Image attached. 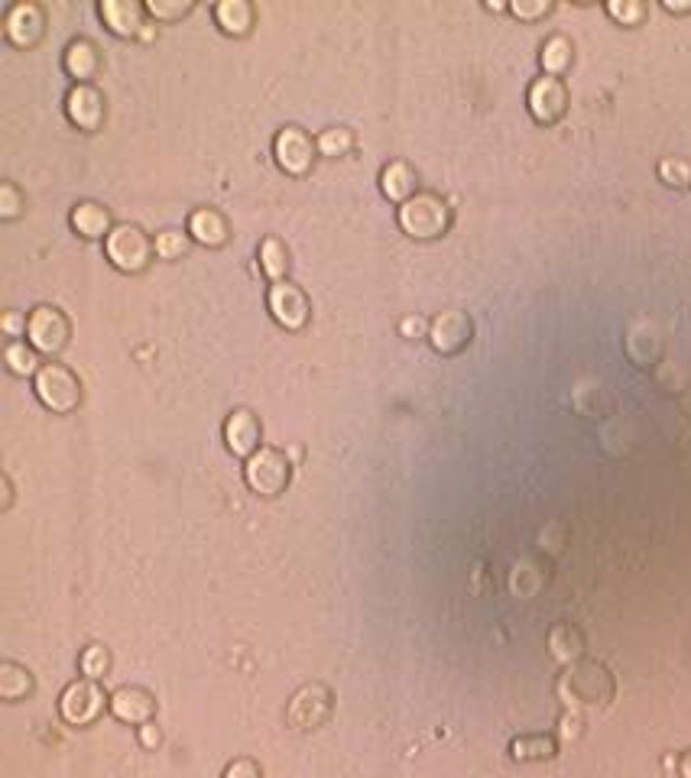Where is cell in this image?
I'll return each instance as SVG.
<instances>
[{
    "label": "cell",
    "instance_id": "cell-16",
    "mask_svg": "<svg viewBox=\"0 0 691 778\" xmlns=\"http://www.w3.org/2000/svg\"><path fill=\"white\" fill-rule=\"evenodd\" d=\"M568 101H571L568 85L565 78H555V75H540L526 88V108L536 124H558L568 111Z\"/></svg>",
    "mask_w": 691,
    "mask_h": 778
},
{
    "label": "cell",
    "instance_id": "cell-6",
    "mask_svg": "<svg viewBox=\"0 0 691 778\" xmlns=\"http://www.w3.org/2000/svg\"><path fill=\"white\" fill-rule=\"evenodd\" d=\"M111 707V694L95 678H75L59 694V717L69 727H92Z\"/></svg>",
    "mask_w": 691,
    "mask_h": 778
},
{
    "label": "cell",
    "instance_id": "cell-5",
    "mask_svg": "<svg viewBox=\"0 0 691 778\" xmlns=\"http://www.w3.org/2000/svg\"><path fill=\"white\" fill-rule=\"evenodd\" d=\"M33 392L39 399L43 409H49L52 415H69L82 405V380L72 367L59 364V361H49L39 367V374L33 377Z\"/></svg>",
    "mask_w": 691,
    "mask_h": 778
},
{
    "label": "cell",
    "instance_id": "cell-31",
    "mask_svg": "<svg viewBox=\"0 0 691 778\" xmlns=\"http://www.w3.org/2000/svg\"><path fill=\"white\" fill-rule=\"evenodd\" d=\"M111 665H114L111 648L101 646V643H88V646L82 648V655H78V671H82V678L101 681V678H108Z\"/></svg>",
    "mask_w": 691,
    "mask_h": 778
},
{
    "label": "cell",
    "instance_id": "cell-19",
    "mask_svg": "<svg viewBox=\"0 0 691 778\" xmlns=\"http://www.w3.org/2000/svg\"><path fill=\"white\" fill-rule=\"evenodd\" d=\"M108 714L128 727H143V724L156 720V697L140 684H121L118 691H111Z\"/></svg>",
    "mask_w": 691,
    "mask_h": 778
},
{
    "label": "cell",
    "instance_id": "cell-30",
    "mask_svg": "<svg viewBox=\"0 0 691 778\" xmlns=\"http://www.w3.org/2000/svg\"><path fill=\"white\" fill-rule=\"evenodd\" d=\"M315 143H318V156L341 159V156L354 153V146H357V133H354L351 127H344V124H338V127L322 130V133L315 136Z\"/></svg>",
    "mask_w": 691,
    "mask_h": 778
},
{
    "label": "cell",
    "instance_id": "cell-24",
    "mask_svg": "<svg viewBox=\"0 0 691 778\" xmlns=\"http://www.w3.org/2000/svg\"><path fill=\"white\" fill-rule=\"evenodd\" d=\"M546 646H549V655H553L555 661L565 668V665L584 658L587 640H584V633L574 623H555L553 630H549V636H546Z\"/></svg>",
    "mask_w": 691,
    "mask_h": 778
},
{
    "label": "cell",
    "instance_id": "cell-13",
    "mask_svg": "<svg viewBox=\"0 0 691 778\" xmlns=\"http://www.w3.org/2000/svg\"><path fill=\"white\" fill-rule=\"evenodd\" d=\"M46 36V10L36 0H13L3 13V39L16 49H33Z\"/></svg>",
    "mask_w": 691,
    "mask_h": 778
},
{
    "label": "cell",
    "instance_id": "cell-12",
    "mask_svg": "<svg viewBox=\"0 0 691 778\" xmlns=\"http://www.w3.org/2000/svg\"><path fill=\"white\" fill-rule=\"evenodd\" d=\"M435 354L441 357H451V354H461L471 341H474V318L461 308H445L438 315H432L428 321V338Z\"/></svg>",
    "mask_w": 691,
    "mask_h": 778
},
{
    "label": "cell",
    "instance_id": "cell-7",
    "mask_svg": "<svg viewBox=\"0 0 691 778\" xmlns=\"http://www.w3.org/2000/svg\"><path fill=\"white\" fill-rule=\"evenodd\" d=\"M292 481V461L282 448L274 445H264L257 454H251L244 461V484L251 494L264 497V500H274L279 494H286Z\"/></svg>",
    "mask_w": 691,
    "mask_h": 778
},
{
    "label": "cell",
    "instance_id": "cell-18",
    "mask_svg": "<svg viewBox=\"0 0 691 778\" xmlns=\"http://www.w3.org/2000/svg\"><path fill=\"white\" fill-rule=\"evenodd\" d=\"M185 231L189 238L198 244V247H208V251H221L228 241H231V221L225 211L211 208V205H202V208H192L189 218H185Z\"/></svg>",
    "mask_w": 691,
    "mask_h": 778
},
{
    "label": "cell",
    "instance_id": "cell-21",
    "mask_svg": "<svg viewBox=\"0 0 691 778\" xmlns=\"http://www.w3.org/2000/svg\"><path fill=\"white\" fill-rule=\"evenodd\" d=\"M377 182H380V195H384L387 202H393L397 208H400L403 202H410L415 192H422V189H419V172L413 169V162H407V159H390V162H384Z\"/></svg>",
    "mask_w": 691,
    "mask_h": 778
},
{
    "label": "cell",
    "instance_id": "cell-3",
    "mask_svg": "<svg viewBox=\"0 0 691 778\" xmlns=\"http://www.w3.org/2000/svg\"><path fill=\"white\" fill-rule=\"evenodd\" d=\"M105 257L108 263L118 269V272H128V276H140L149 269V263L156 259V247H153V238L134 224V221H118L114 231L105 238Z\"/></svg>",
    "mask_w": 691,
    "mask_h": 778
},
{
    "label": "cell",
    "instance_id": "cell-37",
    "mask_svg": "<svg viewBox=\"0 0 691 778\" xmlns=\"http://www.w3.org/2000/svg\"><path fill=\"white\" fill-rule=\"evenodd\" d=\"M507 10L520 20H543L553 13V0H510Z\"/></svg>",
    "mask_w": 691,
    "mask_h": 778
},
{
    "label": "cell",
    "instance_id": "cell-27",
    "mask_svg": "<svg viewBox=\"0 0 691 778\" xmlns=\"http://www.w3.org/2000/svg\"><path fill=\"white\" fill-rule=\"evenodd\" d=\"M257 263H260V272H264L270 282H282V279H289L292 257H289V247H286V241H279L277 234H267V238L257 244Z\"/></svg>",
    "mask_w": 691,
    "mask_h": 778
},
{
    "label": "cell",
    "instance_id": "cell-29",
    "mask_svg": "<svg viewBox=\"0 0 691 778\" xmlns=\"http://www.w3.org/2000/svg\"><path fill=\"white\" fill-rule=\"evenodd\" d=\"M3 364H7V370L13 374V377H36L39 374V367H43V361H39V351L29 344V341H7L3 344Z\"/></svg>",
    "mask_w": 691,
    "mask_h": 778
},
{
    "label": "cell",
    "instance_id": "cell-35",
    "mask_svg": "<svg viewBox=\"0 0 691 778\" xmlns=\"http://www.w3.org/2000/svg\"><path fill=\"white\" fill-rule=\"evenodd\" d=\"M659 179L672 189H686L691 185V162L686 156H663L659 166H656Z\"/></svg>",
    "mask_w": 691,
    "mask_h": 778
},
{
    "label": "cell",
    "instance_id": "cell-43",
    "mask_svg": "<svg viewBox=\"0 0 691 778\" xmlns=\"http://www.w3.org/2000/svg\"><path fill=\"white\" fill-rule=\"evenodd\" d=\"M13 507V481L10 474H0V513H7Z\"/></svg>",
    "mask_w": 691,
    "mask_h": 778
},
{
    "label": "cell",
    "instance_id": "cell-28",
    "mask_svg": "<svg viewBox=\"0 0 691 778\" xmlns=\"http://www.w3.org/2000/svg\"><path fill=\"white\" fill-rule=\"evenodd\" d=\"M574 62V46L565 33H553L546 36V42L540 46V65H543V75H555L561 78Z\"/></svg>",
    "mask_w": 691,
    "mask_h": 778
},
{
    "label": "cell",
    "instance_id": "cell-40",
    "mask_svg": "<svg viewBox=\"0 0 691 778\" xmlns=\"http://www.w3.org/2000/svg\"><path fill=\"white\" fill-rule=\"evenodd\" d=\"M581 730H584V720H581V714H578V710H571V707H565V710H561V717H558V737H561V740H578V737H581Z\"/></svg>",
    "mask_w": 691,
    "mask_h": 778
},
{
    "label": "cell",
    "instance_id": "cell-11",
    "mask_svg": "<svg viewBox=\"0 0 691 778\" xmlns=\"http://www.w3.org/2000/svg\"><path fill=\"white\" fill-rule=\"evenodd\" d=\"M267 312L282 331H302L312 318V302L302 285H295L292 279H282V282H270L267 289Z\"/></svg>",
    "mask_w": 691,
    "mask_h": 778
},
{
    "label": "cell",
    "instance_id": "cell-39",
    "mask_svg": "<svg viewBox=\"0 0 691 778\" xmlns=\"http://www.w3.org/2000/svg\"><path fill=\"white\" fill-rule=\"evenodd\" d=\"M0 331L7 335V341H20L26 335V312H16V308H7L0 315Z\"/></svg>",
    "mask_w": 691,
    "mask_h": 778
},
{
    "label": "cell",
    "instance_id": "cell-44",
    "mask_svg": "<svg viewBox=\"0 0 691 778\" xmlns=\"http://www.w3.org/2000/svg\"><path fill=\"white\" fill-rule=\"evenodd\" d=\"M666 13H691V0H663Z\"/></svg>",
    "mask_w": 691,
    "mask_h": 778
},
{
    "label": "cell",
    "instance_id": "cell-26",
    "mask_svg": "<svg viewBox=\"0 0 691 778\" xmlns=\"http://www.w3.org/2000/svg\"><path fill=\"white\" fill-rule=\"evenodd\" d=\"M33 691H36V678L26 665L0 661V701L16 704V701H26Z\"/></svg>",
    "mask_w": 691,
    "mask_h": 778
},
{
    "label": "cell",
    "instance_id": "cell-34",
    "mask_svg": "<svg viewBox=\"0 0 691 778\" xmlns=\"http://www.w3.org/2000/svg\"><path fill=\"white\" fill-rule=\"evenodd\" d=\"M607 16H614L620 26H640L650 13L646 0H607L604 3Z\"/></svg>",
    "mask_w": 691,
    "mask_h": 778
},
{
    "label": "cell",
    "instance_id": "cell-42",
    "mask_svg": "<svg viewBox=\"0 0 691 778\" xmlns=\"http://www.w3.org/2000/svg\"><path fill=\"white\" fill-rule=\"evenodd\" d=\"M137 743L143 746V750H149V753H156V750L162 746V730L156 727V720H149V724L137 727Z\"/></svg>",
    "mask_w": 691,
    "mask_h": 778
},
{
    "label": "cell",
    "instance_id": "cell-36",
    "mask_svg": "<svg viewBox=\"0 0 691 778\" xmlns=\"http://www.w3.org/2000/svg\"><path fill=\"white\" fill-rule=\"evenodd\" d=\"M26 211V195L16 182H0V221H16Z\"/></svg>",
    "mask_w": 691,
    "mask_h": 778
},
{
    "label": "cell",
    "instance_id": "cell-4",
    "mask_svg": "<svg viewBox=\"0 0 691 778\" xmlns=\"http://www.w3.org/2000/svg\"><path fill=\"white\" fill-rule=\"evenodd\" d=\"M335 714V694L322 681H305L299 684L289 701H286V727L292 733H312L325 727Z\"/></svg>",
    "mask_w": 691,
    "mask_h": 778
},
{
    "label": "cell",
    "instance_id": "cell-32",
    "mask_svg": "<svg viewBox=\"0 0 691 778\" xmlns=\"http://www.w3.org/2000/svg\"><path fill=\"white\" fill-rule=\"evenodd\" d=\"M192 238L189 231H179V228H166L153 238V247H156V257L159 259H182L192 251Z\"/></svg>",
    "mask_w": 691,
    "mask_h": 778
},
{
    "label": "cell",
    "instance_id": "cell-10",
    "mask_svg": "<svg viewBox=\"0 0 691 778\" xmlns=\"http://www.w3.org/2000/svg\"><path fill=\"white\" fill-rule=\"evenodd\" d=\"M98 16L118 39H153L156 23L140 0H98Z\"/></svg>",
    "mask_w": 691,
    "mask_h": 778
},
{
    "label": "cell",
    "instance_id": "cell-17",
    "mask_svg": "<svg viewBox=\"0 0 691 778\" xmlns=\"http://www.w3.org/2000/svg\"><path fill=\"white\" fill-rule=\"evenodd\" d=\"M101 49L95 39L88 36H72L62 49V72L72 78V85H95V78L101 75Z\"/></svg>",
    "mask_w": 691,
    "mask_h": 778
},
{
    "label": "cell",
    "instance_id": "cell-20",
    "mask_svg": "<svg viewBox=\"0 0 691 778\" xmlns=\"http://www.w3.org/2000/svg\"><path fill=\"white\" fill-rule=\"evenodd\" d=\"M114 218L111 208L98 198H78L69 211V228L82 238V241H105L114 231Z\"/></svg>",
    "mask_w": 691,
    "mask_h": 778
},
{
    "label": "cell",
    "instance_id": "cell-9",
    "mask_svg": "<svg viewBox=\"0 0 691 778\" xmlns=\"http://www.w3.org/2000/svg\"><path fill=\"white\" fill-rule=\"evenodd\" d=\"M274 159L286 175L302 179L312 172V166L318 159V143L308 130H302L299 124H286L274 136Z\"/></svg>",
    "mask_w": 691,
    "mask_h": 778
},
{
    "label": "cell",
    "instance_id": "cell-1",
    "mask_svg": "<svg viewBox=\"0 0 691 778\" xmlns=\"http://www.w3.org/2000/svg\"><path fill=\"white\" fill-rule=\"evenodd\" d=\"M555 694L571 710H578V707H607L617 694V678L604 661L584 655V658L561 668V674L555 681Z\"/></svg>",
    "mask_w": 691,
    "mask_h": 778
},
{
    "label": "cell",
    "instance_id": "cell-8",
    "mask_svg": "<svg viewBox=\"0 0 691 778\" xmlns=\"http://www.w3.org/2000/svg\"><path fill=\"white\" fill-rule=\"evenodd\" d=\"M69 338H72V321L69 315L59 308V305H33L26 312V341L46 354V357H56L69 348Z\"/></svg>",
    "mask_w": 691,
    "mask_h": 778
},
{
    "label": "cell",
    "instance_id": "cell-38",
    "mask_svg": "<svg viewBox=\"0 0 691 778\" xmlns=\"http://www.w3.org/2000/svg\"><path fill=\"white\" fill-rule=\"evenodd\" d=\"M221 778H264V766L251 756H238L225 766Z\"/></svg>",
    "mask_w": 691,
    "mask_h": 778
},
{
    "label": "cell",
    "instance_id": "cell-25",
    "mask_svg": "<svg viewBox=\"0 0 691 778\" xmlns=\"http://www.w3.org/2000/svg\"><path fill=\"white\" fill-rule=\"evenodd\" d=\"M558 756V740L553 733H520L510 740L513 763H549Z\"/></svg>",
    "mask_w": 691,
    "mask_h": 778
},
{
    "label": "cell",
    "instance_id": "cell-45",
    "mask_svg": "<svg viewBox=\"0 0 691 778\" xmlns=\"http://www.w3.org/2000/svg\"><path fill=\"white\" fill-rule=\"evenodd\" d=\"M676 773H679V778H691V750H686V753L676 759Z\"/></svg>",
    "mask_w": 691,
    "mask_h": 778
},
{
    "label": "cell",
    "instance_id": "cell-41",
    "mask_svg": "<svg viewBox=\"0 0 691 778\" xmlns=\"http://www.w3.org/2000/svg\"><path fill=\"white\" fill-rule=\"evenodd\" d=\"M428 321H432V318H422V315H403V318H400V335L410 338V341L428 338Z\"/></svg>",
    "mask_w": 691,
    "mask_h": 778
},
{
    "label": "cell",
    "instance_id": "cell-14",
    "mask_svg": "<svg viewBox=\"0 0 691 778\" xmlns=\"http://www.w3.org/2000/svg\"><path fill=\"white\" fill-rule=\"evenodd\" d=\"M65 121L82 133H95L105 127L108 118V98L98 85H72L65 92Z\"/></svg>",
    "mask_w": 691,
    "mask_h": 778
},
{
    "label": "cell",
    "instance_id": "cell-15",
    "mask_svg": "<svg viewBox=\"0 0 691 778\" xmlns=\"http://www.w3.org/2000/svg\"><path fill=\"white\" fill-rule=\"evenodd\" d=\"M221 438H225V448H228L234 458L247 461L251 454H257V451L264 448V425H260V418H257L254 409L238 405V409L228 412V418H225V425H221Z\"/></svg>",
    "mask_w": 691,
    "mask_h": 778
},
{
    "label": "cell",
    "instance_id": "cell-23",
    "mask_svg": "<svg viewBox=\"0 0 691 778\" xmlns=\"http://www.w3.org/2000/svg\"><path fill=\"white\" fill-rule=\"evenodd\" d=\"M627 354H630L637 364H643V367H650V364L659 361V354H663V335H659V328H656L650 318H637V321L630 325V331H627Z\"/></svg>",
    "mask_w": 691,
    "mask_h": 778
},
{
    "label": "cell",
    "instance_id": "cell-22",
    "mask_svg": "<svg viewBox=\"0 0 691 778\" xmlns=\"http://www.w3.org/2000/svg\"><path fill=\"white\" fill-rule=\"evenodd\" d=\"M211 16H215L218 29L225 36H234V39L251 36L254 26H257V7L251 0H218L211 7Z\"/></svg>",
    "mask_w": 691,
    "mask_h": 778
},
{
    "label": "cell",
    "instance_id": "cell-33",
    "mask_svg": "<svg viewBox=\"0 0 691 778\" xmlns=\"http://www.w3.org/2000/svg\"><path fill=\"white\" fill-rule=\"evenodd\" d=\"M192 10H195V0H146V13L156 26L175 23V20L189 16Z\"/></svg>",
    "mask_w": 691,
    "mask_h": 778
},
{
    "label": "cell",
    "instance_id": "cell-2",
    "mask_svg": "<svg viewBox=\"0 0 691 778\" xmlns=\"http://www.w3.org/2000/svg\"><path fill=\"white\" fill-rule=\"evenodd\" d=\"M451 221H454L451 205L438 192H428V189L415 192L410 202L397 208V224L413 241H438L441 234H448Z\"/></svg>",
    "mask_w": 691,
    "mask_h": 778
}]
</instances>
